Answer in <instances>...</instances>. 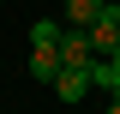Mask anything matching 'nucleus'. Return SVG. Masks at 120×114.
Here are the masks:
<instances>
[{
    "instance_id": "nucleus-1",
    "label": "nucleus",
    "mask_w": 120,
    "mask_h": 114,
    "mask_svg": "<svg viewBox=\"0 0 120 114\" xmlns=\"http://www.w3.org/2000/svg\"><path fill=\"white\" fill-rule=\"evenodd\" d=\"M90 42H96V54H114L120 48V0H108L102 12L90 18Z\"/></svg>"
},
{
    "instance_id": "nucleus-2",
    "label": "nucleus",
    "mask_w": 120,
    "mask_h": 114,
    "mask_svg": "<svg viewBox=\"0 0 120 114\" xmlns=\"http://www.w3.org/2000/svg\"><path fill=\"white\" fill-rule=\"evenodd\" d=\"M60 60H66V66H90V60H96L90 24H66V30H60Z\"/></svg>"
},
{
    "instance_id": "nucleus-3",
    "label": "nucleus",
    "mask_w": 120,
    "mask_h": 114,
    "mask_svg": "<svg viewBox=\"0 0 120 114\" xmlns=\"http://www.w3.org/2000/svg\"><path fill=\"white\" fill-rule=\"evenodd\" d=\"M48 90H54L60 102H84L90 90H96V78H90V66H60V78H54Z\"/></svg>"
},
{
    "instance_id": "nucleus-4",
    "label": "nucleus",
    "mask_w": 120,
    "mask_h": 114,
    "mask_svg": "<svg viewBox=\"0 0 120 114\" xmlns=\"http://www.w3.org/2000/svg\"><path fill=\"white\" fill-rule=\"evenodd\" d=\"M60 66H66V60H60V42H30V78H36V84H54Z\"/></svg>"
},
{
    "instance_id": "nucleus-5",
    "label": "nucleus",
    "mask_w": 120,
    "mask_h": 114,
    "mask_svg": "<svg viewBox=\"0 0 120 114\" xmlns=\"http://www.w3.org/2000/svg\"><path fill=\"white\" fill-rule=\"evenodd\" d=\"M102 6H108V0H66V24H90Z\"/></svg>"
},
{
    "instance_id": "nucleus-6",
    "label": "nucleus",
    "mask_w": 120,
    "mask_h": 114,
    "mask_svg": "<svg viewBox=\"0 0 120 114\" xmlns=\"http://www.w3.org/2000/svg\"><path fill=\"white\" fill-rule=\"evenodd\" d=\"M60 30H66V18H36L30 24V42H60Z\"/></svg>"
},
{
    "instance_id": "nucleus-7",
    "label": "nucleus",
    "mask_w": 120,
    "mask_h": 114,
    "mask_svg": "<svg viewBox=\"0 0 120 114\" xmlns=\"http://www.w3.org/2000/svg\"><path fill=\"white\" fill-rule=\"evenodd\" d=\"M108 108L120 114V78H114V84H108Z\"/></svg>"
},
{
    "instance_id": "nucleus-8",
    "label": "nucleus",
    "mask_w": 120,
    "mask_h": 114,
    "mask_svg": "<svg viewBox=\"0 0 120 114\" xmlns=\"http://www.w3.org/2000/svg\"><path fill=\"white\" fill-rule=\"evenodd\" d=\"M108 60H114V72H120V48H114V54H108Z\"/></svg>"
}]
</instances>
